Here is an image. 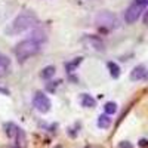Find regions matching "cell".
I'll use <instances>...</instances> for the list:
<instances>
[{
    "instance_id": "obj_8",
    "label": "cell",
    "mask_w": 148,
    "mask_h": 148,
    "mask_svg": "<svg viewBox=\"0 0 148 148\" xmlns=\"http://www.w3.org/2000/svg\"><path fill=\"white\" fill-rule=\"evenodd\" d=\"M80 104H82L83 107H86V108H93V107L96 105V101L93 99L90 95L82 93V95H80Z\"/></svg>"
},
{
    "instance_id": "obj_11",
    "label": "cell",
    "mask_w": 148,
    "mask_h": 148,
    "mask_svg": "<svg viewBox=\"0 0 148 148\" xmlns=\"http://www.w3.org/2000/svg\"><path fill=\"white\" fill-rule=\"evenodd\" d=\"M31 40H34V42H37V43H43V42H46V36H45V33L42 31V30H39V31H34L33 34H31V37H30Z\"/></svg>"
},
{
    "instance_id": "obj_2",
    "label": "cell",
    "mask_w": 148,
    "mask_h": 148,
    "mask_svg": "<svg viewBox=\"0 0 148 148\" xmlns=\"http://www.w3.org/2000/svg\"><path fill=\"white\" fill-rule=\"evenodd\" d=\"M39 51H40V45L37 42H34V40H31V39H28V40H24V42L16 45L15 58H16V61L19 64H22L24 61H27L28 58L34 56Z\"/></svg>"
},
{
    "instance_id": "obj_10",
    "label": "cell",
    "mask_w": 148,
    "mask_h": 148,
    "mask_svg": "<svg viewBox=\"0 0 148 148\" xmlns=\"http://www.w3.org/2000/svg\"><path fill=\"white\" fill-rule=\"evenodd\" d=\"M107 67H108L110 74H111V77H113V79H119V77H120V67H119L116 62L110 61V62L107 64Z\"/></svg>"
},
{
    "instance_id": "obj_7",
    "label": "cell",
    "mask_w": 148,
    "mask_h": 148,
    "mask_svg": "<svg viewBox=\"0 0 148 148\" xmlns=\"http://www.w3.org/2000/svg\"><path fill=\"white\" fill-rule=\"evenodd\" d=\"M86 42H88L93 49H96V51H99V52L104 51V43H102L101 39H98V37H95V36H88V37H86Z\"/></svg>"
},
{
    "instance_id": "obj_4",
    "label": "cell",
    "mask_w": 148,
    "mask_h": 148,
    "mask_svg": "<svg viewBox=\"0 0 148 148\" xmlns=\"http://www.w3.org/2000/svg\"><path fill=\"white\" fill-rule=\"evenodd\" d=\"M33 105L37 111H40L43 114L51 110V101H49V98L43 92H36V95L33 98Z\"/></svg>"
},
{
    "instance_id": "obj_20",
    "label": "cell",
    "mask_w": 148,
    "mask_h": 148,
    "mask_svg": "<svg viewBox=\"0 0 148 148\" xmlns=\"http://www.w3.org/2000/svg\"><path fill=\"white\" fill-rule=\"evenodd\" d=\"M0 93H5V95H9V90H6V89H2V88H0Z\"/></svg>"
},
{
    "instance_id": "obj_6",
    "label": "cell",
    "mask_w": 148,
    "mask_h": 148,
    "mask_svg": "<svg viewBox=\"0 0 148 148\" xmlns=\"http://www.w3.org/2000/svg\"><path fill=\"white\" fill-rule=\"evenodd\" d=\"M147 74H148V71H147L145 65H136L130 73V80H133V82L144 80V79H147Z\"/></svg>"
},
{
    "instance_id": "obj_5",
    "label": "cell",
    "mask_w": 148,
    "mask_h": 148,
    "mask_svg": "<svg viewBox=\"0 0 148 148\" xmlns=\"http://www.w3.org/2000/svg\"><path fill=\"white\" fill-rule=\"evenodd\" d=\"M142 10H144V6H142V5H139V3H136V2H133V3L127 8V10L125 12V21H126L127 24L136 22L138 18H139L141 14H142Z\"/></svg>"
},
{
    "instance_id": "obj_18",
    "label": "cell",
    "mask_w": 148,
    "mask_h": 148,
    "mask_svg": "<svg viewBox=\"0 0 148 148\" xmlns=\"http://www.w3.org/2000/svg\"><path fill=\"white\" fill-rule=\"evenodd\" d=\"M136 3H139V5H142V6H147L148 5V0H135Z\"/></svg>"
},
{
    "instance_id": "obj_16",
    "label": "cell",
    "mask_w": 148,
    "mask_h": 148,
    "mask_svg": "<svg viewBox=\"0 0 148 148\" xmlns=\"http://www.w3.org/2000/svg\"><path fill=\"white\" fill-rule=\"evenodd\" d=\"M80 61H82V58H77V59H76V62H74V64H73V62H71V64H68V65H67L68 71H71V68H73V70L76 68V65H77V64H80Z\"/></svg>"
},
{
    "instance_id": "obj_17",
    "label": "cell",
    "mask_w": 148,
    "mask_h": 148,
    "mask_svg": "<svg viewBox=\"0 0 148 148\" xmlns=\"http://www.w3.org/2000/svg\"><path fill=\"white\" fill-rule=\"evenodd\" d=\"M139 147H141V148L148 147V141H147V139H141V141H139Z\"/></svg>"
},
{
    "instance_id": "obj_14",
    "label": "cell",
    "mask_w": 148,
    "mask_h": 148,
    "mask_svg": "<svg viewBox=\"0 0 148 148\" xmlns=\"http://www.w3.org/2000/svg\"><path fill=\"white\" fill-rule=\"evenodd\" d=\"M9 65H10V59H9L5 53H0V68L6 70Z\"/></svg>"
},
{
    "instance_id": "obj_12",
    "label": "cell",
    "mask_w": 148,
    "mask_h": 148,
    "mask_svg": "<svg viewBox=\"0 0 148 148\" xmlns=\"http://www.w3.org/2000/svg\"><path fill=\"white\" fill-rule=\"evenodd\" d=\"M40 76H42L43 79H46V80H47V79H51V77H53V76H55V67H53V65L45 67Z\"/></svg>"
},
{
    "instance_id": "obj_3",
    "label": "cell",
    "mask_w": 148,
    "mask_h": 148,
    "mask_svg": "<svg viewBox=\"0 0 148 148\" xmlns=\"http://www.w3.org/2000/svg\"><path fill=\"white\" fill-rule=\"evenodd\" d=\"M95 24L99 28L104 30H114L119 27V18L113 14V12H108V10H102L96 15L95 18Z\"/></svg>"
},
{
    "instance_id": "obj_1",
    "label": "cell",
    "mask_w": 148,
    "mask_h": 148,
    "mask_svg": "<svg viewBox=\"0 0 148 148\" xmlns=\"http://www.w3.org/2000/svg\"><path fill=\"white\" fill-rule=\"evenodd\" d=\"M37 24V16L34 12L31 10H22L21 14L10 22V25L6 28V33L10 36H16L21 34L24 31L30 30L31 27H34Z\"/></svg>"
},
{
    "instance_id": "obj_9",
    "label": "cell",
    "mask_w": 148,
    "mask_h": 148,
    "mask_svg": "<svg viewBox=\"0 0 148 148\" xmlns=\"http://www.w3.org/2000/svg\"><path fill=\"white\" fill-rule=\"evenodd\" d=\"M111 126V119L108 114H102L98 117V127H101V129H108Z\"/></svg>"
},
{
    "instance_id": "obj_21",
    "label": "cell",
    "mask_w": 148,
    "mask_h": 148,
    "mask_svg": "<svg viewBox=\"0 0 148 148\" xmlns=\"http://www.w3.org/2000/svg\"><path fill=\"white\" fill-rule=\"evenodd\" d=\"M80 2H92V0H80Z\"/></svg>"
},
{
    "instance_id": "obj_13",
    "label": "cell",
    "mask_w": 148,
    "mask_h": 148,
    "mask_svg": "<svg viewBox=\"0 0 148 148\" xmlns=\"http://www.w3.org/2000/svg\"><path fill=\"white\" fill-rule=\"evenodd\" d=\"M104 110H105V114L111 116V114H114L116 111H117V104L116 102H107L105 107H104Z\"/></svg>"
},
{
    "instance_id": "obj_19",
    "label": "cell",
    "mask_w": 148,
    "mask_h": 148,
    "mask_svg": "<svg viewBox=\"0 0 148 148\" xmlns=\"http://www.w3.org/2000/svg\"><path fill=\"white\" fill-rule=\"evenodd\" d=\"M144 24H147V25H148V10L144 14Z\"/></svg>"
},
{
    "instance_id": "obj_15",
    "label": "cell",
    "mask_w": 148,
    "mask_h": 148,
    "mask_svg": "<svg viewBox=\"0 0 148 148\" xmlns=\"http://www.w3.org/2000/svg\"><path fill=\"white\" fill-rule=\"evenodd\" d=\"M119 148H133V147H132V144L127 142V141H121V142L119 144Z\"/></svg>"
}]
</instances>
